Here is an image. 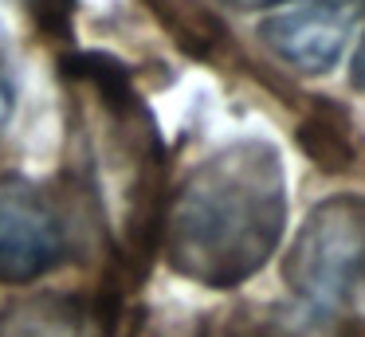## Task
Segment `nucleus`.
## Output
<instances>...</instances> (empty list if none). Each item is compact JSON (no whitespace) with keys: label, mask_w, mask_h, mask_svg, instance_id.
Masks as SVG:
<instances>
[{"label":"nucleus","mask_w":365,"mask_h":337,"mask_svg":"<svg viewBox=\"0 0 365 337\" xmlns=\"http://www.w3.org/2000/svg\"><path fill=\"white\" fill-rule=\"evenodd\" d=\"M67 227L59 212L28 180L0 185V282L24 286L56 271L67 255Z\"/></svg>","instance_id":"3"},{"label":"nucleus","mask_w":365,"mask_h":337,"mask_svg":"<svg viewBox=\"0 0 365 337\" xmlns=\"http://www.w3.org/2000/svg\"><path fill=\"white\" fill-rule=\"evenodd\" d=\"M354 31V8L346 0H310L259 24V43L283 67L314 78L334 71Z\"/></svg>","instance_id":"4"},{"label":"nucleus","mask_w":365,"mask_h":337,"mask_svg":"<svg viewBox=\"0 0 365 337\" xmlns=\"http://www.w3.org/2000/svg\"><path fill=\"white\" fill-rule=\"evenodd\" d=\"M283 279L318 318L354 310L365 294V196H330L307 212Z\"/></svg>","instance_id":"2"},{"label":"nucleus","mask_w":365,"mask_h":337,"mask_svg":"<svg viewBox=\"0 0 365 337\" xmlns=\"http://www.w3.org/2000/svg\"><path fill=\"white\" fill-rule=\"evenodd\" d=\"M158 12V20L173 31V39L192 55H212L224 43V28L200 0H145Z\"/></svg>","instance_id":"7"},{"label":"nucleus","mask_w":365,"mask_h":337,"mask_svg":"<svg viewBox=\"0 0 365 337\" xmlns=\"http://www.w3.org/2000/svg\"><path fill=\"white\" fill-rule=\"evenodd\" d=\"M287 227V172L271 141L216 149L177 185L161 216V243L177 274L232 290L263 271Z\"/></svg>","instance_id":"1"},{"label":"nucleus","mask_w":365,"mask_h":337,"mask_svg":"<svg viewBox=\"0 0 365 337\" xmlns=\"http://www.w3.org/2000/svg\"><path fill=\"white\" fill-rule=\"evenodd\" d=\"M349 83H354L357 90H365V36L354 51V63H349Z\"/></svg>","instance_id":"9"},{"label":"nucleus","mask_w":365,"mask_h":337,"mask_svg":"<svg viewBox=\"0 0 365 337\" xmlns=\"http://www.w3.org/2000/svg\"><path fill=\"white\" fill-rule=\"evenodd\" d=\"M220 4L236 8V12H267V8H279V4H291V0H220Z\"/></svg>","instance_id":"8"},{"label":"nucleus","mask_w":365,"mask_h":337,"mask_svg":"<svg viewBox=\"0 0 365 337\" xmlns=\"http://www.w3.org/2000/svg\"><path fill=\"white\" fill-rule=\"evenodd\" d=\"M91 310L75 294H36L0 318V337H87Z\"/></svg>","instance_id":"5"},{"label":"nucleus","mask_w":365,"mask_h":337,"mask_svg":"<svg viewBox=\"0 0 365 337\" xmlns=\"http://www.w3.org/2000/svg\"><path fill=\"white\" fill-rule=\"evenodd\" d=\"M299 145L322 172H346L357 157L354 122L338 102H314L299 125Z\"/></svg>","instance_id":"6"},{"label":"nucleus","mask_w":365,"mask_h":337,"mask_svg":"<svg viewBox=\"0 0 365 337\" xmlns=\"http://www.w3.org/2000/svg\"><path fill=\"white\" fill-rule=\"evenodd\" d=\"M9 118H12V86H9V78H4V71H0V133H4Z\"/></svg>","instance_id":"10"}]
</instances>
